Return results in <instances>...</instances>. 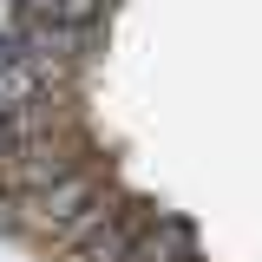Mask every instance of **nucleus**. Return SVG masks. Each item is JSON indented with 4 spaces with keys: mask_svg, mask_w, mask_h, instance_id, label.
<instances>
[{
    "mask_svg": "<svg viewBox=\"0 0 262 262\" xmlns=\"http://www.w3.org/2000/svg\"><path fill=\"white\" fill-rule=\"evenodd\" d=\"M85 164H98L85 125L53 131V138H27V144L0 151V196H33L46 184H59V177H72V170H85Z\"/></svg>",
    "mask_w": 262,
    "mask_h": 262,
    "instance_id": "f257e3e1",
    "label": "nucleus"
},
{
    "mask_svg": "<svg viewBox=\"0 0 262 262\" xmlns=\"http://www.w3.org/2000/svg\"><path fill=\"white\" fill-rule=\"evenodd\" d=\"M13 27H20V46L46 66H72L79 72L98 53V27H72V20H13Z\"/></svg>",
    "mask_w": 262,
    "mask_h": 262,
    "instance_id": "f03ea898",
    "label": "nucleus"
},
{
    "mask_svg": "<svg viewBox=\"0 0 262 262\" xmlns=\"http://www.w3.org/2000/svg\"><path fill=\"white\" fill-rule=\"evenodd\" d=\"M151 216H158V203H151V196H138V190H125L118 216L98 229L85 249H72V262H125V256H131V243L144 236V223H151Z\"/></svg>",
    "mask_w": 262,
    "mask_h": 262,
    "instance_id": "7ed1b4c3",
    "label": "nucleus"
},
{
    "mask_svg": "<svg viewBox=\"0 0 262 262\" xmlns=\"http://www.w3.org/2000/svg\"><path fill=\"white\" fill-rule=\"evenodd\" d=\"M190 256H196V223L177 216V210H158L144 223V236L131 243L125 262H190Z\"/></svg>",
    "mask_w": 262,
    "mask_h": 262,
    "instance_id": "20e7f679",
    "label": "nucleus"
},
{
    "mask_svg": "<svg viewBox=\"0 0 262 262\" xmlns=\"http://www.w3.org/2000/svg\"><path fill=\"white\" fill-rule=\"evenodd\" d=\"M118 203H125V184H112L105 196H92V203H85V210H79V216H72V223H66L59 236H53V249H66V256H72V249H85L98 229L118 216Z\"/></svg>",
    "mask_w": 262,
    "mask_h": 262,
    "instance_id": "39448f33",
    "label": "nucleus"
},
{
    "mask_svg": "<svg viewBox=\"0 0 262 262\" xmlns=\"http://www.w3.org/2000/svg\"><path fill=\"white\" fill-rule=\"evenodd\" d=\"M112 0H13V20H72V27H105Z\"/></svg>",
    "mask_w": 262,
    "mask_h": 262,
    "instance_id": "423d86ee",
    "label": "nucleus"
},
{
    "mask_svg": "<svg viewBox=\"0 0 262 262\" xmlns=\"http://www.w3.org/2000/svg\"><path fill=\"white\" fill-rule=\"evenodd\" d=\"M190 262H203V256H190Z\"/></svg>",
    "mask_w": 262,
    "mask_h": 262,
    "instance_id": "0eeeda50",
    "label": "nucleus"
}]
</instances>
